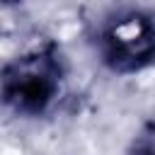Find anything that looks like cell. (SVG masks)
Segmentation results:
<instances>
[{"instance_id":"cell-1","label":"cell","mask_w":155,"mask_h":155,"mask_svg":"<svg viewBox=\"0 0 155 155\" xmlns=\"http://www.w3.org/2000/svg\"><path fill=\"white\" fill-rule=\"evenodd\" d=\"M111 51L114 58L119 61H133L140 58L150 51L153 46V34L150 27L140 19V17H128L124 22H119L111 29Z\"/></svg>"}]
</instances>
